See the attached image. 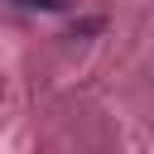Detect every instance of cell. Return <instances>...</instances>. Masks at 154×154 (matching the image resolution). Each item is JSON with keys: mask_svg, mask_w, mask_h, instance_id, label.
I'll return each mask as SVG.
<instances>
[{"mask_svg": "<svg viewBox=\"0 0 154 154\" xmlns=\"http://www.w3.org/2000/svg\"><path fill=\"white\" fill-rule=\"evenodd\" d=\"M14 5H24V10H63V0H14Z\"/></svg>", "mask_w": 154, "mask_h": 154, "instance_id": "6da1fadb", "label": "cell"}]
</instances>
